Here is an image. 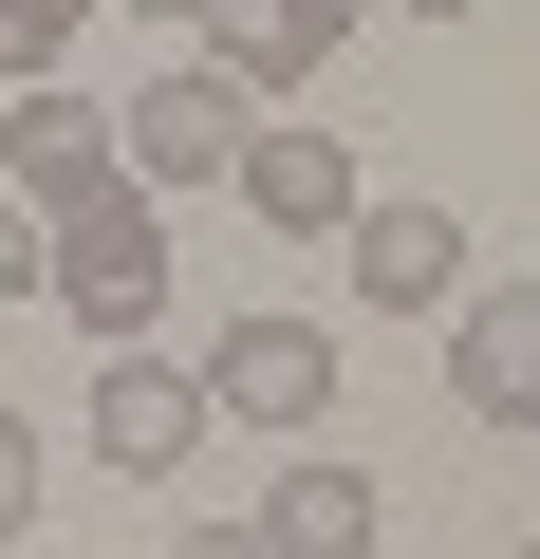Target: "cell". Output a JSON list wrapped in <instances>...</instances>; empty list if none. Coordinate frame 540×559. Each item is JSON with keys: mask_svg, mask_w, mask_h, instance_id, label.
Segmentation results:
<instances>
[{"mask_svg": "<svg viewBox=\"0 0 540 559\" xmlns=\"http://www.w3.org/2000/svg\"><path fill=\"white\" fill-rule=\"evenodd\" d=\"M57 318H75V336H112V355L168 318V205H149V187L57 205Z\"/></svg>", "mask_w": 540, "mask_h": 559, "instance_id": "cell-1", "label": "cell"}, {"mask_svg": "<svg viewBox=\"0 0 540 559\" xmlns=\"http://www.w3.org/2000/svg\"><path fill=\"white\" fill-rule=\"evenodd\" d=\"M242 131H261V112H242V94L205 75V57H168V75H149V94L112 112V168H131V187L168 205V187H224V168H242Z\"/></svg>", "mask_w": 540, "mask_h": 559, "instance_id": "cell-2", "label": "cell"}, {"mask_svg": "<svg viewBox=\"0 0 540 559\" xmlns=\"http://www.w3.org/2000/svg\"><path fill=\"white\" fill-rule=\"evenodd\" d=\"M280 242H355V205H373V168H355V131H299V112H261L242 131V168H224Z\"/></svg>", "mask_w": 540, "mask_h": 559, "instance_id": "cell-3", "label": "cell"}, {"mask_svg": "<svg viewBox=\"0 0 540 559\" xmlns=\"http://www.w3.org/2000/svg\"><path fill=\"white\" fill-rule=\"evenodd\" d=\"M205 411L224 429H317L336 411V336L317 318H224L205 336Z\"/></svg>", "mask_w": 540, "mask_h": 559, "instance_id": "cell-4", "label": "cell"}, {"mask_svg": "<svg viewBox=\"0 0 540 559\" xmlns=\"http://www.w3.org/2000/svg\"><path fill=\"white\" fill-rule=\"evenodd\" d=\"M447 411L466 429H540V280H466L447 299Z\"/></svg>", "mask_w": 540, "mask_h": 559, "instance_id": "cell-5", "label": "cell"}, {"mask_svg": "<svg viewBox=\"0 0 540 559\" xmlns=\"http://www.w3.org/2000/svg\"><path fill=\"white\" fill-rule=\"evenodd\" d=\"M75 448H94V466H131V485H168V466L205 448V373H168L149 336H131V355H94V411H75Z\"/></svg>", "mask_w": 540, "mask_h": 559, "instance_id": "cell-6", "label": "cell"}, {"mask_svg": "<svg viewBox=\"0 0 540 559\" xmlns=\"http://www.w3.org/2000/svg\"><path fill=\"white\" fill-rule=\"evenodd\" d=\"M355 20H373V0H224V20H205V38H187V57H205V75H224V94H242V112H261V94H317V75H336V38H355Z\"/></svg>", "mask_w": 540, "mask_h": 559, "instance_id": "cell-7", "label": "cell"}, {"mask_svg": "<svg viewBox=\"0 0 540 559\" xmlns=\"http://www.w3.org/2000/svg\"><path fill=\"white\" fill-rule=\"evenodd\" d=\"M0 187H20L38 224H57V205H94V187H131V168H112V112H94V94H57V75H38V94H0Z\"/></svg>", "mask_w": 540, "mask_h": 559, "instance_id": "cell-8", "label": "cell"}, {"mask_svg": "<svg viewBox=\"0 0 540 559\" xmlns=\"http://www.w3.org/2000/svg\"><path fill=\"white\" fill-rule=\"evenodd\" d=\"M355 299L373 318H447L466 299V224L447 205H355Z\"/></svg>", "mask_w": 540, "mask_h": 559, "instance_id": "cell-9", "label": "cell"}, {"mask_svg": "<svg viewBox=\"0 0 540 559\" xmlns=\"http://www.w3.org/2000/svg\"><path fill=\"white\" fill-rule=\"evenodd\" d=\"M261 559H373V466L299 448V466H280V503H261Z\"/></svg>", "mask_w": 540, "mask_h": 559, "instance_id": "cell-10", "label": "cell"}, {"mask_svg": "<svg viewBox=\"0 0 540 559\" xmlns=\"http://www.w3.org/2000/svg\"><path fill=\"white\" fill-rule=\"evenodd\" d=\"M75 20H94V0H0V94H38L75 57Z\"/></svg>", "mask_w": 540, "mask_h": 559, "instance_id": "cell-11", "label": "cell"}, {"mask_svg": "<svg viewBox=\"0 0 540 559\" xmlns=\"http://www.w3.org/2000/svg\"><path fill=\"white\" fill-rule=\"evenodd\" d=\"M38 280H57V224H38L20 187H0V299H38Z\"/></svg>", "mask_w": 540, "mask_h": 559, "instance_id": "cell-12", "label": "cell"}, {"mask_svg": "<svg viewBox=\"0 0 540 559\" xmlns=\"http://www.w3.org/2000/svg\"><path fill=\"white\" fill-rule=\"evenodd\" d=\"M0 540H38V411H0Z\"/></svg>", "mask_w": 540, "mask_h": 559, "instance_id": "cell-13", "label": "cell"}, {"mask_svg": "<svg viewBox=\"0 0 540 559\" xmlns=\"http://www.w3.org/2000/svg\"><path fill=\"white\" fill-rule=\"evenodd\" d=\"M168 559H261V522H205V540H168Z\"/></svg>", "mask_w": 540, "mask_h": 559, "instance_id": "cell-14", "label": "cell"}, {"mask_svg": "<svg viewBox=\"0 0 540 559\" xmlns=\"http://www.w3.org/2000/svg\"><path fill=\"white\" fill-rule=\"evenodd\" d=\"M131 20H168V38H205V20H224V0H131Z\"/></svg>", "mask_w": 540, "mask_h": 559, "instance_id": "cell-15", "label": "cell"}, {"mask_svg": "<svg viewBox=\"0 0 540 559\" xmlns=\"http://www.w3.org/2000/svg\"><path fill=\"white\" fill-rule=\"evenodd\" d=\"M410 20H466V0H410Z\"/></svg>", "mask_w": 540, "mask_h": 559, "instance_id": "cell-16", "label": "cell"}, {"mask_svg": "<svg viewBox=\"0 0 540 559\" xmlns=\"http://www.w3.org/2000/svg\"><path fill=\"white\" fill-rule=\"evenodd\" d=\"M521 559H540V540H521Z\"/></svg>", "mask_w": 540, "mask_h": 559, "instance_id": "cell-17", "label": "cell"}]
</instances>
